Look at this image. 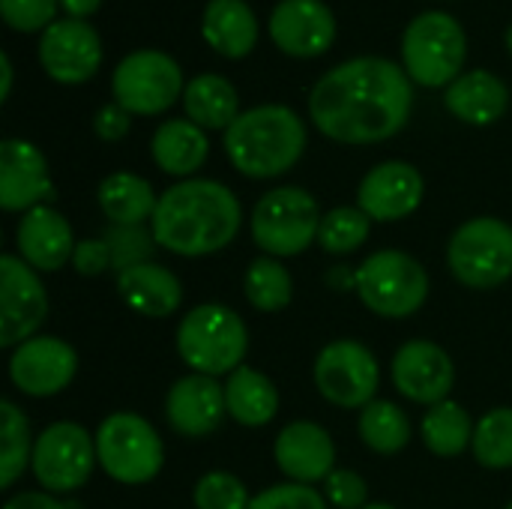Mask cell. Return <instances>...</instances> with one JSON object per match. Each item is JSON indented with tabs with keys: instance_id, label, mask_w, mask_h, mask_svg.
Instances as JSON below:
<instances>
[{
	"instance_id": "33",
	"label": "cell",
	"mask_w": 512,
	"mask_h": 509,
	"mask_svg": "<svg viewBox=\"0 0 512 509\" xmlns=\"http://www.w3.org/2000/svg\"><path fill=\"white\" fill-rule=\"evenodd\" d=\"M36 438L30 435V420L24 411L3 399L0 402V489H12L18 477L30 468Z\"/></svg>"
},
{
	"instance_id": "42",
	"label": "cell",
	"mask_w": 512,
	"mask_h": 509,
	"mask_svg": "<svg viewBox=\"0 0 512 509\" xmlns=\"http://www.w3.org/2000/svg\"><path fill=\"white\" fill-rule=\"evenodd\" d=\"M129 126H132V114L123 105H117V102H108V105H102L93 114V132L102 141H120V138H126Z\"/></svg>"
},
{
	"instance_id": "14",
	"label": "cell",
	"mask_w": 512,
	"mask_h": 509,
	"mask_svg": "<svg viewBox=\"0 0 512 509\" xmlns=\"http://www.w3.org/2000/svg\"><path fill=\"white\" fill-rule=\"evenodd\" d=\"M78 375V351L60 336H33L12 348L9 381L30 399H51L63 393Z\"/></svg>"
},
{
	"instance_id": "24",
	"label": "cell",
	"mask_w": 512,
	"mask_h": 509,
	"mask_svg": "<svg viewBox=\"0 0 512 509\" xmlns=\"http://www.w3.org/2000/svg\"><path fill=\"white\" fill-rule=\"evenodd\" d=\"M444 105L453 117L471 126H489L504 117L510 105V90L495 72L471 69L444 90Z\"/></svg>"
},
{
	"instance_id": "19",
	"label": "cell",
	"mask_w": 512,
	"mask_h": 509,
	"mask_svg": "<svg viewBox=\"0 0 512 509\" xmlns=\"http://www.w3.org/2000/svg\"><path fill=\"white\" fill-rule=\"evenodd\" d=\"M225 417H228L225 384H219V378L189 372L177 378L165 396L168 429L180 438H192V441L210 438Z\"/></svg>"
},
{
	"instance_id": "40",
	"label": "cell",
	"mask_w": 512,
	"mask_h": 509,
	"mask_svg": "<svg viewBox=\"0 0 512 509\" xmlns=\"http://www.w3.org/2000/svg\"><path fill=\"white\" fill-rule=\"evenodd\" d=\"M324 498L327 504L336 509H363L369 504V486L357 471L336 468L324 480Z\"/></svg>"
},
{
	"instance_id": "44",
	"label": "cell",
	"mask_w": 512,
	"mask_h": 509,
	"mask_svg": "<svg viewBox=\"0 0 512 509\" xmlns=\"http://www.w3.org/2000/svg\"><path fill=\"white\" fill-rule=\"evenodd\" d=\"M327 285L336 288V291H357V267L351 264H339L327 273Z\"/></svg>"
},
{
	"instance_id": "21",
	"label": "cell",
	"mask_w": 512,
	"mask_h": 509,
	"mask_svg": "<svg viewBox=\"0 0 512 509\" xmlns=\"http://www.w3.org/2000/svg\"><path fill=\"white\" fill-rule=\"evenodd\" d=\"M75 231L69 219L51 204L21 213L15 225V255L36 273H57L75 255Z\"/></svg>"
},
{
	"instance_id": "23",
	"label": "cell",
	"mask_w": 512,
	"mask_h": 509,
	"mask_svg": "<svg viewBox=\"0 0 512 509\" xmlns=\"http://www.w3.org/2000/svg\"><path fill=\"white\" fill-rule=\"evenodd\" d=\"M117 294L126 303V309L153 321L168 318L183 306V282L177 279L174 270L156 261L117 273Z\"/></svg>"
},
{
	"instance_id": "18",
	"label": "cell",
	"mask_w": 512,
	"mask_h": 509,
	"mask_svg": "<svg viewBox=\"0 0 512 509\" xmlns=\"http://www.w3.org/2000/svg\"><path fill=\"white\" fill-rule=\"evenodd\" d=\"M54 183L45 153L24 138H3L0 144V207L6 213H27L48 204Z\"/></svg>"
},
{
	"instance_id": "25",
	"label": "cell",
	"mask_w": 512,
	"mask_h": 509,
	"mask_svg": "<svg viewBox=\"0 0 512 509\" xmlns=\"http://www.w3.org/2000/svg\"><path fill=\"white\" fill-rule=\"evenodd\" d=\"M150 153H153V162L159 165V171H165L168 177L189 180L207 162L210 138L189 117H171V120L159 123V129L153 132Z\"/></svg>"
},
{
	"instance_id": "43",
	"label": "cell",
	"mask_w": 512,
	"mask_h": 509,
	"mask_svg": "<svg viewBox=\"0 0 512 509\" xmlns=\"http://www.w3.org/2000/svg\"><path fill=\"white\" fill-rule=\"evenodd\" d=\"M3 509H75V504H66L57 495L39 489V492H18V495H12Z\"/></svg>"
},
{
	"instance_id": "36",
	"label": "cell",
	"mask_w": 512,
	"mask_h": 509,
	"mask_svg": "<svg viewBox=\"0 0 512 509\" xmlns=\"http://www.w3.org/2000/svg\"><path fill=\"white\" fill-rule=\"evenodd\" d=\"M195 509H249L252 495L246 483L231 471H207L192 489Z\"/></svg>"
},
{
	"instance_id": "10",
	"label": "cell",
	"mask_w": 512,
	"mask_h": 509,
	"mask_svg": "<svg viewBox=\"0 0 512 509\" xmlns=\"http://www.w3.org/2000/svg\"><path fill=\"white\" fill-rule=\"evenodd\" d=\"M96 465V435L81 423L57 420L36 435L30 471L42 492L72 495L90 483Z\"/></svg>"
},
{
	"instance_id": "15",
	"label": "cell",
	"mask_w": 512,
	"mask_h": 509,
	"mask_svg": "<svg viewBox=\"0 0 512 509\" xmlns=\"http://www.w3.org/2000/svg\"><path fill=\"white\" fill-rule=\"evenodd\" d=\"M390 378L402 399L432 408L450 399L456 387V363L438 342L411 339L393 354Z\"/></svg>"
},
{
	"instance_id": "35",
	"label": "cell",
	"mask_w": 512,
	"mask_h": 509,
	"mask_svg": "<svg viewBox=\"0 0 512 509\" xmlns=\"http://www.w3.org/2000/svg\"><path fill=\"white\" fill-rule=\"evenodd\" d=\"M474 459L489 471L512 468V408H492L480 417L471 444Z\"/></svg>"
},
{
	"instance_id": "17",
	"label": "cell",
	"mask_w": 512,
	"mask_h": 509,
	"mask_svg": "<svg viewBox=\"0 0 512 509\" xmlns=\"http://www.w3.org/2000/svg\"><path fill=\"white\" fill-rule=\"evenodd\" d=\"M426 195L423 174L402 159L378 162L366 171L357 186V207L372 222H402L408 219Z\"/></svg>"
},
{
	"instance_id": "39",
	"label": "cell",
	"mask_w": 512,
	"mask_h": 509,
	"mask_svg": "<svg viewBox=\"0 0 512 509\" xmlns=\"http://www.w3.org/2000/svg\"><path fill=\"white\" fill-rule=\"evenodd\" d=\"M57 0H0V15L9 27L30 33V30H45L54 24Z\"/></svg>"
},
{
	"instance_id": "47",
	"label": "cell",
	"mask_w": 512,
	"mask_h": 509,
	"mask_svg": "<svg viewBox=\"0 0 512 509\" xmlns=\"http://www.w3.org/2000/svg\"><path fill=\"white\" fill-rule=\"evenodd\" d=\"M504 42H507V48L512 51V21H510V27H507V33H504Z\"/></svg>"
},
{
	"instance_id": "29",
	"label": "cell",
	"mask_w": 512,
	"mask_h": 509,
	"mask_svg": "<svg viewBox=\"0 0 512 509\" xmlns=\"http://www.w3.org/2000/svg\"><path fill=\"white\" fill-rule=\"evenodd\" d=\"M183 108L192 123L207 129H228L240 117V96L237 87L216 72L195 75L183 90Z\"/></svg>"
},
{
	"instance_id": "32",
	"label": "cell",
	"mask_w": 512,
	"mask_h": 509,
	"mask_svg": "<svg viewBox=\"0 0 512 509\" xmlns=\"http://www.w3.org/2000/svg\"><path fill=\"white\" fill-rule=\"evenodd\" d=\"M243 294H246V300H249V306L255 312L276 315V312L291 306L294 279H291L288 267L279 258L258 255L255 261H249V267L243 273Z\"/></svg>"
},
{
	"instance_id": "6",
	"label": "cell",
	"mask_w": 512,
	"mask_h": 509,
	"mask_svg": "<svg viewBox=\"0 0 512 509\" xmlns=\"http://www.w3.org/2000/svg\"><path fill=\"white\" fill-rule=\"evenodd\" d=\"M429 288V273L414 255L402 249H381L357 267L354 294L372 315L405 321L426 306Z\"/></svg>"
},
{
	"instance_id": "30",
	"label": "cell",
	"mask_w": 512,
	"mask_h": 509,
	"mask_svg": "<svg viewBox=\"0 0 512 509\" xmlns=\"http://www.w3.org/2000/svg\"><path fill=\"white\" fill-rule=\"evenodd\" d=\"M474 429H477V423L471 420V414L459 402L447 399L441 405H432L423 414L420 438H423V447L429 453H435L441 459H456L465 450H471Z\"/></svg>"
},
{
	"instance_id": "49",
	"label": "cell",
	"mask_w": 512,
	"mask_h": 509,
	"mask_svg": "<svg viewBox=\"0 0 512 509\" xmlns=\"http://www.w3.org/2000/svg\"><path fill=\"white\" fill-rule=\"evenodd\" d=\"M504 509H512V501H510V504H507V507H504Z\"/></svg>"
},
{
	"instance_id": "37",
	"label": "cell",
	"mask_w": 512,
	"mask_h": 509,
	"mask_svg": "<svg viewBox=\"0 0 512 509\" xmlns=\"http://www.w3.org/2000/svg\"><path fill=\"white\" fill-rule=\"evenodd\" d=\"M102 237L111 249L114 273H123L129 267L153 261L156 240H153V231L144 225H111Z\"/></svg>"
},
{
	"instance_id": "31",
	"label": "cell",
	"mask_w": 512,
	"mask_h": 509,
	"mask_svg": "<svg viewBox=\"0 0 512 509\" xmlns=\"http://www.w3.org/2000/svg\"><path fill=\"white\" fill-rule=\"evenodd\" d=\"M357 435L360 441L378 453V456H399L411 438H414V429H411V420L408 414L390 402V399H375L369 402L360 417H357Z\"/></svg>"
},
{
	"instance_id": "16",
	"label": "cell",
	"mask_w": 512,
	"mask_h": 509,
	"mask_svg": "<svg viewBox=\"0 0 512 509\" xmlns=\"http://www.w3.org/2000/svg\"><path fill=\"white\" fill-rule=\"evenodd\" d=\"M39 63L60 84H84L102 63V39L84 18H57L39 36Z\"/></svg>"
},
{
	"instance_id": "5",
	"label": "cell",
	"mask_w": 512,
	"mask_h": 509,
	"mask_svg": "<svg viewBox=\"0 0 512 509\" xmlns=\"http://www.w3.org/2000/svg\"><path fill=\"white\" fill-rule=\"evenodd\" d=\"M321 207L303 186H276L264 192L249 216L252 243L270 258H297L318 243Z\"/></svg>"
},
{
	"instance_id": "13",
	"label": "cell",
	"mask_w": 512,
	"mask_h": 509,
	"mask_svg": "<svg viewBox=\"0 0 512 509\" xmlns=\"http://www.w3.org/2000/svg\"><path fill=\"white\" fill-rule=\"evenodd\" d=\"M48 318V291L39 273L15 252L0 255V348L39 336Z\"/></svg>"
},
{
	"instance_id": "41",
	"label": "cell",
	"mask_w": 512,
	"mask_h": 509,
	"mask_svg": "<svg viewBox=\"0 0 512 509\" xmlns=\"http://www.w3.org/2000/svg\"><path fill=\"white\" fill-rule=\"evenodd\" d=\"M72 270H75L78 276H102V273L114 270L111 249H108L105 237H87V240H78L75 255H72Z\"/></svg>"
},
{
	"instance_id": "8",
	"label": "cell",
	"mask_w": 512,
	"mask_h": 509,
	"mask_svg": "<svg viewBox=\"0 0 512 509\" xmlns=\"http://www.w3.org/2000/svg\"><path fill=\"white\" fill-rule=\"evenodd\" d=\"M465 54V27L450 12H420L402 33V66L423 87H450L462 72Z\"/></svg>"
},
{
	"instance_id": "1",
	"label": "cell",
	"mask_w": 512,
	"mask_h": 509,
	"mask_svg": "<svg viewBox=\"0 0 512 509\" xmlns=\"http://www.w3.org/2000/svg\"><path fill=\"white\" fill-rule=\"evenodd\" d=\"M414 90L405 66L363 54L324 72L309 90V117L339 144H378L399 135L411 117Z\"/></svg>"
},
{
	"instance_id": "2",
	"label": "cell",
	"mask_w": 512,
	"mask_h": 509,
	"mask_svg": "<svg viewBox=\"0 0 512 509\" xmlns=\"http://www.w3.org/2000/svg\"><path fill=\"white\" fill-rule=\"evenodd\" d=\"M240 225V198L210 177H189L168 186L150 219L156 246L177 258H207L228 249Z\"/></svg>"
},
{
	"instance_id": "27",
	"label": "cell",
	"mask_w": 512,
	"mask_h": 509,
	"mask_svg": "<svg viewBox=\"0 0 512 509\" xmlns=\"http://www.w3.org/2000/svg\"><path fill=\"white\" fill-rule=\"evenodd\" d=\"M201 33L219 54L243 57L258 42V18L246 0H210L204 6Z\"/></svg>"
},
{
	"instance_id": "22",
	"label": "cell",
	"mask_w": 512,
	"mask_h": 509,
	"mask_svg": "<svg viewBox=\"0 0 512 509\" xmlns=\"http://www.w3.org/2000/svg\"><path fill=\"white\" fill-rule=\"evenodd\" d=\"M270 39L291 57H318L336 39V15L324 0H279L270 12Z\"/></svg>"
},
{
	"instance_id": "45",
	"label": "cell",
	"mask_w": 512,
	"mask_h": 509,
	"mask_svg": "<svg viewBox=\"0 0 512 509\" xmlns=\"http://www.w3.org/2000/svg\"><path fill=\"white\" fill-rule=\"evenodd\" d=\"M57 3L69 12V18H87L99 9L102 0H57Z\"/></svg>"
},
{
	"instance_id": "3",
	"label": "cell",
	"mask_w": 512,
	"mask_h": 509,
	"mask_svg": "<svg viewBox=\"0 0 512 509\" xmlns=\"http://www.w3.org/2000/svg\"><path fill=\"white\" fill-rule=\"evenodd\" d=\"M231 165L252 180H273L291 171L306 150V123L288 105H255L222 135Z\"/></svg>"
},
{
	"instance_id": "7",
	"label": "cell",
	"mask_w": 512,
	"mask_h": 509,
	"mask_svg": "<svg viewBox=\"0 0 512 509\" xmlns=\"http://www.w3.org/2000/svg\"><path fill=\"white\" fill-rule=\"evenodd\" d=\"M96 459L120 486H147L165 468L162 435L135 411H114L96 429Z\"/></svg>"
},
{
	"instance_id": "12",
	"label": "cell",
	"mask_w": 512,
	"mask_h": 509,
	"mask_svg": "<svg viewBox=\"0 0 512 509\" xmlns=\"http://www.w3.org/2000/svg\"><path fill=\"white\" fill-rule=\"evenodd\" d=\"M183 90L186 84L180 63L159 48H138L126 54L111 75L114 102L129 114H162L177 102V96H183Z\"/></svg>"
},
{
	"instance_id": "26",
	"label": "cell",
	"mask_w": 512,
	"mask_h": 509,
	"mask_svg": "<svg viewBox=\"0 0 512 509\" xmlns=\"http://www.w3.org/2000/svg\"><path fill=\"white\" fill-rule=\"evenodd\" d=\"M279 405H282L279 390L264 372L243 363L240 369H234L228 375V381H225V408H228V417L237 426L261 429V426L276 420Z\"/></svg>"
},
{
	"instance_id": "34",
	"label": "cell",
	"mask_w": 512,
	"mask_h": 509,
	"mask_svg": "<svg viewBox=\"0 0 512 509\" xmlns=\"http://www.w3.org/2000/svg\"><path fill=\"white\" fill-rule=\"evenodd\" d=\"M372 234V219L360 207H333L321 216L318 228V246L327 255L345 258L354 255Z\"/></svg>"
},
{
	"instance_id": "11",
	"label": "cell",
	"mask_w": 512,
	"mask_h": 509,
	"mask_svg": "<svg viewBox=\"0 0 512 509\" xmlns=\"http://www.w3.org/2000/svg\"><path fill=\"white\" fill-rule=\"evenodd\" d=\"M312 381L324 402L345 411H363L369 402H375L381 387V366L372 348L363 342L333 339L318 351L312 363Z\"/></svg>"
},
{
	"instance_id": "46",
	"label": "cell",
	"mask_w": 512,
	"mask_h": 509,
	"mask_svg": "<svg viewBox=\"0 0 512 509\" xmlns=\"http://www.w3.org/2000/svg\"><path fill=\"white\" fill-rule=\"evenodd\" d=\"M0 72H3L0 99L6 102V99H9V90H12V60H9V54H0Z\"/></svg>"
},
{
	"instance_id": "38",
	"label": "cell",
	"mask_w": 512,
	"mask_h": 509,
	"mask_svg": "<svg viewBox=\"0 0 512 509\" xmlns=\"http://www.w3.org/2000/svg\"><path fill=\"white\" fill-rule=\"evenodd\" d=\"M249 509H330V504L315 486L279 483V486H270V489L252 495Z\"/></svg>"
},
{
	"instance_id": "28",
	"label": "cell",
	"mask_w": 512,
	"mask_h": 509,
	"mask_svg": "<svg viewBox=\"0 0 512 509\" xmlns=\"http://www.w3.org/2000/svg\"><path fill=\"white\" fill-rule=\"evenodd\" d=\"M99 210L111 225H150L159 195L135 171H114L96 189Z\"/></svg>"
},
{
	"instance_id": "9",
	"label": "cell",
	"mask_w": 512,
	"mask_h": 509,
	"mask_svg": "<svg viewBox=\"0 0 512 509\" xmlns=\"http://www.w3.org/2000/svg\"><path fill=\"white\" fill-rule=\"evenodd\" d=\"M453 279L471 291H492L512 279V225L498 216L462 222L447 243Z\"/></svg>"
},
{
	"instance_id": "4",
	"label": "cell",
	"mask_w": 512,
	"mask_h": 509,
	"mask_svg": "<svg viewBox=\"0 0 512 509\" xmlns=\"http://www.w3.org/2000/svg\"><path fill=\"white\" fill-rule=\"evenodd\" d=\"M174 345L189 372L222 378L243 366L249 351V330L231 306L201 303L180 318Z\"/></svg>"
},
{
	"instance_id": "20",
	"label": "cell",
	"mask_w": 512,
	"mask_h": 509,
	"mask_svg": "<svg viewBox=\"0 0 512 509\" xmlns=\"http://www.w3.org/2000/svg\"><path fill=\"white\" fill-rule=\"evenodd\" d=\"M273 459L288 483L315 486L336 471V444L321 423L294 420L276 435Z\"/></svg>"
},
{
	"instance_id": "48",
	"label": "cell",
	"mask_w": 512,
	"mask_h": 509,
	"mask_svg": "<svg viewBox=\"0 0 512 509\" xmlns=\"http://www.w3.org/2000/svg\"><path fill=\"white\" fill-rule=\"evenodd\" d=\"M363 509H396L393 504H366Z\"/></svg>"
}]
</instances>
